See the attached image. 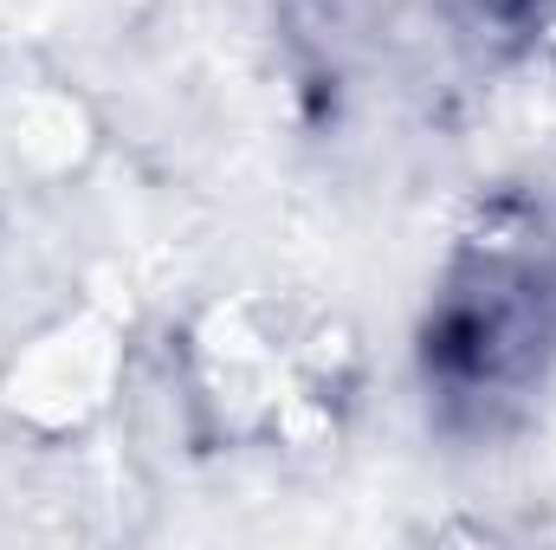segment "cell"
Returning a JSON list of instances; mask_svg holds the SVG:
<instances>
[{
    "label": "cell",
    "instance_id": "6da1fadb",
    "mask_svg": "<svg viewBox=\"0 0 556 550\" xmlns=\"http://www.w3.org/2000/svg\"><path fill=\"white\" fill-rule=\"evenodd\" d=\"M556 357V260L538 221L472 234L420 324V376L446 414L492 427Z\"/></svg>",
    "mask_w": 556,
    "mask_h": 550
},
{
    "label": "cell",
    "instance_id": "7a4b0ae2",
    "mask_svg": "<svg viewBox=\"0 0 556 550\" xmlns=\"http://www.w3.org/2000/svg\"><path fill=\"white\" fill-rule=\"evenodd\" d=\"M459 13L485 33V39H525L551 20V0H459Z\"/></svg>",
    "mask_w": 556,
    "mask_h": 550
}]
</instances>
